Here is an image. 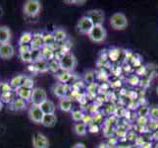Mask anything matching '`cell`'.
<instances>
[{"mask_svg": "<svg viewBox=\"0 0 158 148\" xmlns=\"http://www.w3.org/2000/svg\"><path fill=\"white\" fill-rule=\"evenodd\" d=\"M52 92L54 96L58 97L59 99H62V98H66L67 94L69 92V88L67 84H62V83H58L55 84L52 87Z\"/></svg>", "mask_w": 158, "mask_h": 148, "instance_id": "11", "label": "cell"}, {"mask_svg": "<svg viewBox=\"0 0 158 148\" xmlns=\"http://www.w3.org/2000/svg\"><path fill=\"white\" fill-rule=\"evenodd\" d=\"M110 25L114 30L123 31L128 27V19L123 13H114L110 18Z\"/></svg>", "mask_w": 158, "mask_h": 148, "instance_id": "3", "label": "cell"}, {"mask_svg": "<svg viewBox=\"0 0 158 148\" xmlns=\"http://www.w3.org/2000/svg\"><path fill=\"white\" fill-rule=\"evenodd\" d=\"M86 1L85 0H83V1H75V0H70V1H68V0H66V1H65V3H76L77 5H84Z\"/></svg>", "mask_w": 158, "mask_h": 148, "instance_id": "41", "label": "cell"}, {"mask_svg": "<svg viewBox=\"0 0 158 148\" xmlns=\"http://www.w3.org/2000/svg\"><path fill=\"white\" fill-rule=\"evenodd\" d=\"M31 141L34 148H49V140L41 132L34 133Z\"/></svg>", "mask_w": 158, "mask_h": 148, "instance_id": "8", "label": "cell"}, {"mask_svg": "<svg viewBox=\"0 0 158 148\" xmlns=\"http://www.w3.org/2000/svg\"><path fill=\"white\" fill-rule=\"evenodd\" d=\"M34 85H35V81L32 80L31 77H28L27 76V78L24 82V87H26V88H29V89H32L34 88Z\"/></svg>", "mask_w": 158, "mask_h": 148, "instance_id": "36", "label": "cell"}, {"mask_svg": "<svg viewBox=\"0 0 158 148\" xmlns=\"http://www.w3.org/2000/svg\"><path fill=\"white\" fill-rule=\"evenodd\" d=\"M98 127H97V125L95 124V123H94V124H91L90 127H89V130L90 131V132H98Z\"/></svg>", "mask_w": 158, "mask_h": 148, "instance_id": "40", "label": "cell"}, {"mask_svg": "<svg viewBox=\"0 0 158 148\" xmlns=\"http://www.w3.org/2000/svg\"><path fill=\"white\" fill-rule=\"evenodd\" d=\"M58 107H59L60 110H61V111L66 112V113H69V112L72 111V109H73V103H72V100H71V99H69L68 97H66V98H62V99H59Z\"/></svg>", "mask_w": 158, "mask_h": 148, "instance_id": "15", "label": "cell"}, {"mask_svg": "<svg viewBox=\"0 0 158 148\" xmlns=\"http://www.w3.org/2000/svg\"><path fill=\"white\" fill-rule=\"evenodd\" d=\"M148 131H155L158 129V120L150 119V122L148 123Z\"/></svg>", "mask_w": 158, "mask_h": 148, "instance_id": "34", "label": "cell"}, {"mask_svg": "<svg viewBox=\"0 0 158 148\" xmlns=\"http://www.w3.org/2000/svg\"><path fill=\"white\" fill-rule=\"evenodd\" d=\"M74 130L76 134H78L79 136H84L86 134L88 128H86V125L84 123H78L74 125Z\"/></svg>", "mask_w": 158, "mask_h": 148, "instance_id": "24", "label": "cell"}, {"mask_svg": "<svg viewBox=\"0 0 158 148\" xmlns=\"http://www.w3.org/2000/svg\"><path fill=\"white\" fill-rule=\"evenodd\" d=\"M85 16L91 20V22L94 23V26H103L105 16H104V13H103L102 10H99V9L89 10V11H88V13H86Z\"/></svg>", "mask_w": 158, "mask_h": 148, "instance_id": "7", "label": "cell"}, {"mask_svg": "<svg viewBox=\"0 0 158 148\" xmlns=\"http://www.w3.org/2000/svg\"><path fill=\"white\" fill-rule=\"evenodd\" d=\"M31 52V47L30 45H24V46H19V52L20 53H26Z\"/></svg>", "mask_w": 158, "mask_h": 148, "instance_id": "37", "label": "cell"}, {"mask_svg": "<svg viewBox=\"0 0 158 148\" xmlns=\"http://www.w3.org/2000/svg\"><path fill=\"white\" fill-rule=\"evenodd\" d=\"M60 65H61V70L66 71V72H71L73 71L76 66H77V58L72 52H67L64 54V56L59 60Z\"/></svg>", "mask_w": 158, "mask_h": 148, "instance_id": "2", "label": "cell"}, {"mask_svg": "<svg viewBox=\"0 0 158 148\" xmlns=\"http://www.w3.org/2000/svg\"><path fill=\"white\" fill-rule=\"evenodd\" d=\"M57 123V117L55 114H44L42 119V122L40 124H42L45 128H53L55 127Z\"/></svg>", "mask_w": 158, "mask_h": 148, "instance_id": "13", "label": "cell"}, {"mask_svg": "<svg viewBox=\"0 0 158 148\" xmlns=\"http://www.w3.org/2000/svg\"><path fill=\"white\" fill-rule=\"evenodd\" d=\"M40 107L41 111L43 112V114H49L55 113V109H56L55 104H54L52 101L48 100V99L44 103H42Z\"/></svg>", "mask_w": 158, "mask_h": 148, "instance_id": "18", "label": "cell"}, {"mask_svg": "<svg viewBox=\"0 0 158 148\" xmlns=\"http://www.w3.org/2000/svg\"><path fill=\"white\" fill-rule=\"evenodd\" d=\"M94 23L91 22V20L86 17V16H83L79 21H78V24H77V30L79 33L81 34H84V35H88L90 33V31L94 29Z\"/></svg>", "mask_w": 158, "mask_h": 148, "instance_id": "6", "label": "cell"}, {"mask_svg": "<svg viewBox=\"0 0 158 148\" xmlns=\"http://www.w3.org/2000/svg\"><path fill=\"white\" fill-rule=\"evenodd\" d=\"M53 35H54V37H55V40L57 43L64 42L67 39V33L63 29H56L53 32Z\"/></svg>", "mask_w": 158, "mask_h": 148, "instance_id": "25", "label": "cell"}, {"mask_svg": "<svg viewBox=\"0 0 158 148\" xmlns=\"http://www.w3.org/2000/svg\"><path fill=\"white\" fill-rule=\"evenodd\" d=\"M35 66L36 69V72H40V73H45L49 70V61L44 58H41L40 60H37L35 63Z\"/></svg>", "mask_w": 158, "mask_h": 148, "instance_id": "16", "label": "cell"}, {"mask_svg": "<svg viewBox=\"0 0 158 148\" xmlns=\"http://www.w3.org/2000/svg\"><path fill=\"white\" fill-rule=\"evenodd\" d=\"M27 106H28V102L19 98V99H15L13 101L12 105H11V109L14 110V111H23V110L27 108Z\"/></svg>", "mask_w": 158, "mask_h": 148, "instance_id": "20", "label": "cell"}, {"mask_svg": "<svg viewBox=\"0 0 158 148\" xmlns=\"http://www.w3.org/2000/svg\"><path fill=\"white\" fill-rule=\"evenodd\" d=\"M11 37H12V33H11V30L8 27H0V45L9 43V41L11 40Z\"/></svg>", "mask_w": 158, "mask_h": 148, "instance_id": "14", "label": "cell"}, {"mask_svg": "<svg viewBox=\"0 0 158 148\" xmlns=\"http://www.w3.org/2000/svg\"><path fill=\"white\" fill-rule=\"evenodd\" d=\"M49 70L53 73H57L59 70H61V65L58 59H52L49 61Z\"/></svg>", "mask_w": 158, "mask_h": 148, "instance_id": "26", "label": "cell"}, {"mask_svg": "<svg viewBox=\"0 0 158 148\" xmlns=\"http://www.w3.org/2000/svg\"><path fill=\"white\" fill-rule=\"evenodd\" d=\"M30 46L31 47V51H40V49H42L44 47L43 36L40 34L34 35V38H32V41L30 43Z\"/></svg>", "mask_w": 158, "mask_h": 148, "instance_id": "12", "label": "cell"}, {"mask_svg": "<svg viewBox=\"0 0 158 148\" xmlns=\"http://www.w3.org/2000/svg\"><path fill=\"white\" fill-rule=\"evenodd\" d=\"M83 122H84V123L85 125H88V127H90L91 124L94 123V118L92 117V116H90V114H85Z\"/></svg>", "mask_w": 158, "mask_h": 148, "instance_id": "35", "label": "cell"}, {"mask_svg": "<svg viewBox=\"0 0 158 148\" xmlns=\"http://www.w3.org/2000/svg\"><path fill=\"white\" fill-rule=\"evenodd\" d=\"M29 118L31 120L32 123H41L42 122V119L44 114L41 111L40 107L39 106H31L29 109Z\"/></svg>", "mask_w": 158, "mask_h": 148, "instance_id": "9", "label": "cell"}, {"mask_svg": "<svg viewBox=\"0 0 158 148\" xmlns=\"http://www.w3.org/2000/svg\"><path fill=\"white\" fill-rule=\"evenodd\" d=\"M41 56H42V58L50 61V60L55 58V51L50 47H44L41 49Z\"/></svg>", "mask_w": 158, "mask_h": 148, "instance_id": "23", "label": "cell"}, {"mask_svg": "<svg viewBox=\"0 0 158 148\" xmlns=\"http://www.w3.org/2000/svg\"><path fill=\"white\" fill-rule=\"evenodd\" d=\"M85 81L88 84H89V85H91V84H94V72L92 71H89V72H86L85 74Z\"/></svg>", "mask_w": 158, "mask_h": 148, "instance_id": "31", "label": "cell"}, {"mask_svg": "<svg viewBox=\"0 0 158 148\" xmlns=\"http://www.w3.org/2000/svg\"><path fill=\"white\" fill-rule=\"evenodd\" d=\"M156 94L158 95V86H157V88H156Z\"/></svg>", "mask_w": 158, "mask_h": 148, "instance_id": "47", "label": "cell"}, {"mask_svg": "<svg viewBox=\"0 0 158 148\" xmlns=\"http://www.w3.org/2000/svg\"><path fill=\"white\" fill-rule=\"evenodd\" d=\"M32 90L34 89H29V88H26V87H24V86H22V87H20V88L16 89V93H17L19 98L23 99V100L28 102L31 100Z\"/></svg>", "mask_w": 158, "mask_h": 148, "instance_id": "17", "label": "cell"}, {"mask_svg": "<svg viewBox=\"0 0 158 148\" xmlns=\"http://www.w3.org/2000/svg\"><path fill=\"white\" fill-rule=\"evenodd\" d=\"M15 48L10 43L0 45V57L3 59H10L14 56Z\"/></svg>", "mask_w": 158, "mask_h": 148, "instance_id": "10", "label": "cell"}, {"mask_svg": "<svg viewBox=\"0 0 158 148\" xmlns=\"http://www.w3.org/2000/svg\"><path fill=\"white\" fill-rule=\"evenodd\" d=\"M41 10V3L39 0H28L24 3L23 11L28 17H35L40 14Z\"/></svg>", "mask_w": 158, "mask_h": 148, "instance_id": "1", "label": "cell"}, {"mask_svg": "<svg viewBox=\"0 0 158 148\" xmlns=\"http://www.w3.org/2000/svg\"><path fill=\"white\" fill-rule=\"evenodd\" d=\"M129 82L132 85H138L139 84V78L137 77V76H132V77L130 78V80H129Z\"/></svg>", "mask_w": 158, "mask_h": 148, "instance_id": "39", "label": "cell"}, {"mask_svg": "<svg viewBox=\"0 0 158 148\" xmlns=\"http://www.w3.org/2000/svg\"><path fill=\"white\" fill-rule=\"evenodd\" d=\"M97 148H110V146H109L108 143H106V142H101V143L97 146Z\"/></svg>", "mask_w": 158, "mask_h": 148, "instance_id": "44", "label": "cell"}, {"mask_svg": "<svg viewBox=\"0 0 158 148\" xmlns=\"http://www.w3.org/2000/svg\"><path fill=\"white\" fill-rule=\"evenodd\" d=\"M20 58L22 59V61L27 62V63H34V60H32V56H31V52H26V53H20Z\"/></svg>", "mask_w": 158, "mask_h": 148, "instance_id": "30", "label": "cell"}, {"mask_svg": "<svg viewBox=\"0 0 158 148\" xmlns=\"http://www.w3.org/2000/svg\"><path fill=\"white\" fill-rule=\"evenodd\" d=\"M107 37V32L103 26H94V29L89 34V38L94 43H102L104 42Z\"/></svg>", "mask_w": 158, "mask_h": 148, "instance_id": "4", "label": "cell"}, {"mask_svg": "<svg viewBox=\"0 0 158 148\" xmlns=\"http://www.w3.org/2000/svg\"><path fill=\"white\" fill-rule=\"evenodd\" d=\"M149 117H150V119L158 120V106H152V107H150Z\"/></svg>", "mask_w": 158, "mask_h": 148, "instance_id": "32", "label": "cell"}, {"mask_svg": "<svg viewBox=\"0 0 158 148\" xmlns=\"http://www.w3.org/2000/svg\"><path fill=\"white\" fill-rule=\"evenodd\" d=\"M72 148H86V146H85V144L81 143V142H78V143L74 144V146Z\"/></svg>", "mask_w": 158, "mask_h": 148, "instance_id": "42", "label": "cell"}, {"mask_svg": "<svg viewBox=\"0 0 158 148\" xmlns=\"http://www.w3.org/2000/svg\"><path fill=\"white\" fill-rule=\"evenodd\" d=\"M47 100V93L43 88H35L32 90V94L31 97V104L32 106H40L42 103Z\"/></svg>", "mask_w": 158, "mask_h": 148, "instance_id": "5", "label": "cell"}, {"mask_svg": "<svg viewBox=\"0 0 158 148\" xmlns=\"http://www.w3.org/2000/svg\"><path fill=\"white\" fill-rule=\"evenodd\" d=\"M119 56H120V51L118 48H112L110 49V52H109V57H110L111 60L113 61H115L119 58Z\"/></svg>", "mask_w": 158, "mask_h": 148, "instance_id": "33", "label": "cell"}, {"mask_svg": "<svg viewBox=\"0 0 158 148\" xmlns=\"http://www.w3.org/2000/svg\"><path fill=\"white\" fill-rule=\"evenodd\" d=\"M85 116V114H84V112L80 111V110L72 112V119L75 120V122H81V120H84Z\"/></svg>", "mask_w": 158, "mask_h": 148, "instance_id": "28", "label": "cell"}, {"mask_svg": "<svg viewBox=\"0 0 158 148\" xmlns=\"http://www.w3.org/2000/svg\"><path fill=\"white\" fill-rule=\"evenodd\" d=\"M152 138L155 140H158V129L153 131V133H152Z\"/></svg>", "mask_w": 158, "mask_h": 148, "instance_id": "45", "label": "cell"}, {"mask_svg": "<svg viewBox=\"0 0 158 148\" xmlns=\"http://www.w3.org/2000/svg\"><path fill=\"white\" fill-rule=\"evenodd\" d=\"M154 148H158V143H156V144L154 145Z\"/></svg>", "mask_w": 158, "mask_h": 148, "instance_id": "46", "label": "cell"}, {"mask_svg": "<svg viewBox=\"0 0 158 148\" xmlns=\"http://www.w3.org/2000/svg\"><path fill=\"white\" fill-rule=\"evenodd\" d=\"M43 43H44V47H50L53 49V47L56 46V40H55V37H54L53 33H48V34H45L43 36Z\"/></svg>", "mask_w": 158, "mask_h": 148, "instance_id": "21", "label": "cell"}, {"mask_svg": "<svg viewBox=\"0 0 158 148\" xmlns=\"http://www.w3.org/2000/svg\"><path fill=\"white\" fill-rule=\"evenodd\" d=\"M148 118H139L138 124L139 127H148Z\"/></svg>", "mask_w": 158, "mask_h": 148, "instance_id": "38", "label": "cell"}, {"mask_svg": "<svg viewBox=\"0 0 158 148\" xmlns=\"http://www.w3.org/2000/svg\"><path fill=\"white\" fill-rule=\"evenodd\" d=\"M139 148H152V144H151V142L146 141L145 143H143Z\"/></svg>", "mask_w": 158, "mask_h": 148, "instance_id": "43", "label": "cell"}, {"mask_svg": "<svg viewBox=\"0 0 158 148\" xmlns=\"http://www.w3.org/2000/svg\"><path fill=\"white\" fill-rule=\"evenodd\" d=\"M149 112H150L149 107L143 106L139 109L138 114H139V118H148V117H149Z\"/></svg>", "mask_w": 158, "mask_h": 148, "instance_id": "29", "label": "cell"}, {"mask_svg": "<svg viewBox=\"0 0 158 148\" xmlns=\"http://www.w3.org/2000/svg\"><path fill=\"white\" fill-rule=\"evenodd\" d=\"M27 78L26 75H18V76H15L12 79L10 80V86L12 88L15 89H18L20 87H22L24 85V82Z\"/></svg>", "mask_w": 158, "mask_h": 148, "instance_id": "19", "label": "cell"}, {"mask_svg": "<svg viewBox=\"0 0 158 148\" xmlns=\"http://www.w3.org/2000/svg\"><path fill=\"white\" fill-rule=\"evenodd\" d=\"M72 78V74L70 72H66V71H63V72L58 76V80L61 82L62 84H66Z\"/></svg>", "mask_w": 158, "mask_h": 148, "instance_id": "27", "label": "cell"}, {"mask_svg": "<svg viewBox=\"0 0 158 148\" xmlns=\"http://www.w3.org/2000/svg\"><path fill=\"white\" fill-rule=\"evenodd\" d=\"M32 38H34V35L31 32H24L19 39V46L30 45L32 41Z\"/></svg>", "mask_w": 158, "mask_h": 148, "instance_id": "22", "label": "cell"}]
</instances>
